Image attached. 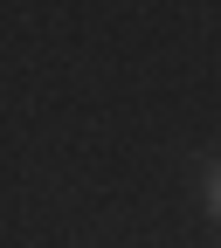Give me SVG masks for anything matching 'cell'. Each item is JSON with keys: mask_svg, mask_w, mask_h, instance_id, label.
Instances as JSON below:
<instances>
[{"mask_svg": "<svg viewBox=\"0 0 221 248\" xmlns=\"http://www.w3.org/2000/svg\"><path fill=\"white\" fill-rule=\"evenodd\" d=\"M207 200H214V214H221V172H214V186H207Z\"/></svg>", "mask_w": 221, "mask_h": 248, "instance_id": "1", "label": "cell"}]
</instances>
